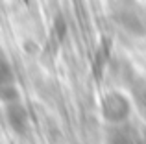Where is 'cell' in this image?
Returning a JSON list of instances; mask_svg holds the SVG:
<instances>
[{
	"mask_svg": "<svg viewBox=\"0 0 146 144\" xmlns=\"http://www.w3.org/2000/svg\"><path fill=\"white\" fill-rule=\"evenodd\" d=\"M102 116L111 124H124L128 120L129 113H131V104L129 100L118 90H111V92L104 94L102 104Z\"/></svg>",
	"mask_w": 146,
	"mask_h": 144,
	"instance_id": "1",
	"label": "cell"
},
{
	"mask_svg": "<svg viewBox=\"0 0 146 144\" xmlns=\"http://www.w3.org/2000/svg\"><path fill=\"white\" fill-rule=\"evenodd\" d=\"M6 116H7V122H9L11 129H13L17 135H24L26 131H28V126H30L28 113H26V109L22 107L17 100L7 102V105H6Z\"/></svg>",
	"mask_w": 146,
	"mask_h": 144,
	"instance_id": "2",
	"label": "cell"
},
{
	"mask_svg": "<svg viewBox=\"0 0 146 144\" xmlns=\"http://www.w3.org/2000/svg\"><path fill=\"white\" fill-rule=\"evenodd\" d=\"M106 144H141V142H137L135 135L131 133L129 127H115L109 131Z\"/></svg>",
	"mask_w": 146,
	"mask_h": 144,
	"instance_id": "3",
	"label": "cell"
},
{
	"mask_svg": "<svg viewBox=\"0 0 146 144\" xmlns=\"http://www.w3.org/2000/svg\"><path fill=\"white\" fill-rule=\"evenodd\" d=\"M13 79H15V76H13L9 61L0 52V85H13Z\"/></svg>",
	"mask_w": 146,
	"mask_h": 144,
	"instance_id": "4",
	"label": "cell"
},
{
	"mask_svg": "<svg viewBox=\"0 0 146 144\" xmlns=\"http://www.w3.org/2000/svg\"><path fill=\"white\" fill-rule=\"evenodd\" d=\"M141 144H146V137H144V139H143V141H141Z\"/></svg>",
	"mask_w": 146,
	"mask_h": 144,
	"instance_id": "5",
	"label": "cell"
}]
</instances>
